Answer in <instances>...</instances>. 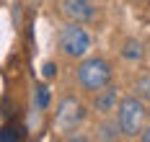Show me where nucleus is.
Segmentation results:
<instances>
[{
	"instance_id": "obj_1",
	"label": "nucleus",
	"mask_w": 150,
	"mask_h": 142,
	"mask_svg": "<svg viewBox=\"0 0 150 142\" xmlns=\"http://www.w3.org/2000/svg\"><path fill=\"white\" fill-rule=\"evenodd\" d=\"M145 103L140 98H122L119 101V111H117V124L119 132L124 137H137L142 132V122H145Z\"/></svg>"
},
{
	"instance_id": "obj_2",
	"label": "nucleus",
	"mask_w": 150,
	"mask_h": 142,
	"mask_svg": "<svg viewBox=\"0 0 150 142\" xmlns=\"http://www.w3.org/2000/svg\"><path fill=\"white\" fill-rule=\"evenodd\" d=\"M78 83L86 91H101L104 85L111 83V67L101 57H91L78 67Z\"/></svg>"
},
{
	"instance_id": "obj_3",
	"label": "nucleus",
	"mask_w": 150,
	"mask_h": 142,
	"mask_svg": "<svg viewBox=\"0 0 150 142\" xmlns=\"http://www.w3.org/2000/svg\"><path fill=\"white\" fill-rule=\"evenodd\" d=\"M60 49L67 57H83L91 49V36L86 34V29H80V23L70 21L60 31Z\"/></svg>"
},
{
	"instance_id": "obj_4",
	"label": "nucleus",
	"mask_w": 150,
	"mask_h": 142,
	"mask_svg": "<svg viewBox=\"0 0 150 142\" xmlns=\"http://www.w3.org/2000/svg\"><path fill=\"white\" fill-rule=\"evenodd\" d=\"M83 119H86V109H83L80 101H75V98H62L60 101L57 114H54V122H57V127H60L62 132L75 129Z\"/></svg>"
},
{
	"instance_id": "obj_5",
	"label": "nucleus",
	"mask_w": 150,
	"mask_h": 142,
	"mask_svg": "<svg viewBox=\"0 0 150 142\" xmlns=\"http://www.w3.org/2000/svg\"><path fill=\"white\" fill-rule=\"evenodd\" d=\"M62 13L75 23H88L96 18L93 0H62Z\"/></svg>"
},
{
	"instance_id": "obj_6",
	"label": "nucleus",
	"mask_w": 150,
	"mask_h": 142,
	"mask_svg": "<svg viewBox=\"0 0 150 142\" xmlns=\"http://www.w3.org/2000/svg\"><path fill=\"white\" fill-rule=\"evenodd\" d=\"M117 101H119V96H117V88H109L104 85L101 91H96V111H101V114H109V111L117 109Z\"/></svg>"
},
{
	"instance_id": "obj_7",
	"label": "nucleus",
	"mask_w": 150,
	"mask_h": 142,
	"mask_svg": "<svg viewBox=\"0 0 150 142\" xmlns=\"http://www.w3.org/2000/svg\"><path fill=\"white\" fill-rule=\"evenodd\" d=\"M142 44L140 41H135V39H129L127 44H124V49H122V57L124 60H142Z\"/></svg>"
},
{
	"instance_id": "obj_8",
	"label": "nucleus",
	"mask_w": 150,
	"mask_h": 142,
	"mask_svg": "<svg viewBox=\"0 0 150 142\" xmlns=\"http://www.w3.org/2000/svg\"><path fill=\"white\" fill-rule=\"evenodd\" d=\"M101 140H117L119 137V124L117 122H106L104 127H101V134H98Z\"/></svg>"
},
{
	"instance_id": "obj_9",
	"label": "nucleus",
	"mask_w": 150,
	"mask_h": 142,
	"mask_svg": "<svg viewBox=\"0 0 150 142\" xmlns=\"http://www.w3.org/2000/svg\"><path fill=\"white\" fill-rule=\"evenodd\" d=\"M36 106L42 111L49 106V91H47V85H39V88H36Z\"/></svg>"
},
{
	"instance_id": "obj_10",
	"label": "nucleus",
	"mask_w": 150,
	"mask_h": 142,
	"mask_svg": "<svg viewBox=\"0 0 150 142\" xmlns=\"http://www.w3.org/2000/svg\"><path fill=\"white\" fill-rule=\"evenodd\" d=\"M11 140H18V129L16 127H3L0 129V142H11Z\"/></svg>"
},
{
	"instance_id": "obj_11",
	"label": "nucleus",
	"mask_w": 150,
	"mask_h": 142,
	"mask_svg": "<svg viewBox=\"0 0 150 142\" xmlns=\"http://www.w3.org/2000/svg\"><path fill=\"white\" fill-rule=\"evenodd\" d=\"M42 75H44V78H54V75H57V65H54V62H44Z\"/></svg>"
},
{
	"instance_id": "obj_12",
	"label": "nucleus",
	"mask_w": 150,
	"mask_h": 142,
	"mask_svg": "<svg viewBox=\"0 0 150 142\" xmlns=\"http://www.w3.org/2000/svg\"><path fill=\"white\" fill-rule=\"evenodd\" d=\"M140 140H142V142H150V127H148V129H142V132H140Z\"/></svg>"
}]
</instances>
